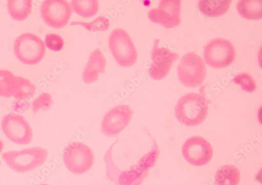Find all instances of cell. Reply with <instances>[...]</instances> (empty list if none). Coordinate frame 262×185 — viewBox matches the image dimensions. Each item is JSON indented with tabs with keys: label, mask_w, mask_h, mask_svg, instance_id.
<instances>
[{
	"label": "cell",
	"mask_w": 262,
	"mask_h": 185,
	"mask_svg": "<svg viewBox=\"0 0 262 185\" xmlns=\"http://www.w3.org/2000/svg\"><path fill=\"white\" fill-rule=\"evenodd\" d=\"M208 105L201 95L190 92L181 97L176 106L174 114L178 121L189 127L198 126L206 119Z\"/></svg>",
	"instance_id": "1"
},
{
	"label": "cell",
	"mask_w": 262,
	"mask_h": 185,
	"mask_svg": "<svg viewBox=\"0 0 262 185\" xmlns=\"http://www.w3.org/2000/svg\"><path fill=\"white\" fill-rule=\"evenodd\" d=\"M48 151L40 147H32L20 151L4 153L2 158L13 171L25 173L34 170L46 163Z\"/></svg>",
	"instance_id": "2"
},
{
	"label": "cell",
	"mask_w": 262,
	"mask_h": 185,
	"mask_svg": "<svg viewBox=\"0 0 262 185\" xmlns=\"http://www.w3.org/2000/svg\"><path fill=\"white\" fill-rule=\"evenodd\" d=\"M13 49L16 58L27 65L38 64L46 53L45 42L37 35L29 33L17 37Z\"/></svg>",
	"instance_id": "3"
},
{
	"label": "cell",
	"mask_w": 262,
	"mask_h": 185,
	"mask_svg": "<svg viewBox=\"0 0 262 185\" xmlns=\"http://www.w3.org/2000/svg\"><path fill=\"white\" fill-rule=\"evenodd\" d=\"M178 77L185 86L194 88L204 82L207 71L203 59L198 54L191 52L182 58L178 68Z\"/></svg>",
	"instance_id": "4"
},
{
	"label": "cell",
	"mask_w": 262,
	"mask_h": 185,
	"mask_svg": "<svg viewBox=\"0 0 262 185\" xmlns=\"http://www.w3.org/2000/svg\"><path fill=\"white\" fill-rule=\"evenodd\" d=\"M64 164L72 173L81 175L89 172L95 160L92 149L80 142H73L65 148L63 153Z\"/></svg>",
	"instance_id": "5"
},
{
	"label": "cell",
	"mask_w": 262,
	"mask_h": 185,
	"mask_svg": "<svg viewBox=\"0 0 262 185\" xmlns=\"http://www.w3.org/2000/svg\"><path fill=\"white\" fill-rule=\"evenodd\" d=\"M108 45L120 65L127 67L136 63L138 57L137 51L134 42L124 30H114L109 37Z\"/></svg>",
	"instance_id": "6"
},
{
	"label": "cell",
	"mask_w": 262,
	"mask_h": 185,
	"mask_svg": "<svg viewBox=\"0 0 262 185\" xmlns=\"http://www.w3.org/2000/svg\"><path fill=\"white\" fill-rule=\"evenodd\" d=\"M204 57L206 63L210 66L223 68L234 61L235 48L233 44L227 39L214 38L205 46Z\"/></svg>",
	"instance_id": "7"
},
{
	"label": "cell",
	"mask_w": 262,
	"mask_h": 185,
	"mask_svg": "<svg viewBox=\"0 0 262 185\" xmlns=\"http://www.w3.org/2000/svg\"><path fill=\"white\" fill-rule=\"evenodd\" d=\"M71 5L66 0H46L40 7V15L49 27L61 29L68 24L72 14Z\"/></svg>",
	"instance_id": "8"
},
{
	"label": "cell",
	"mask_w": 262,
	"mask_h": 185,
	"mask_svg": "<svg viewBox=\"0 0 262 185\" xmlns=\"http://www.w3.org/2000/svg\"><path fill=\"white\" fill-rule=\"evenodd\" d=\"M2 127L9 140L16 144L27 145L32 141V128L20 115L12 113L6 114L3 119Z\"/></svg>",
	"instance_id": "9"
},
{
	"label": "cell",
	"mask_w": 262,
	"mask_h": 185,
	"mask_svg": "<svg viewBox=\"0 0 262 185\" xmlns=\"http://www.w3.org/2000/svg\"><path fill=\"white\" fill-rule=\"evenodd\" d=\"M182 154L186 160L192 166L203 167L211 160L213 150L206 138L192 136L188 138L182 147Z\"/></svg>",
	"instance_id": "10"
},
{
	"label": "cell",
	"mask_w": 262,
	"mask_h": 185,
	"mask_svg": "<svg viewBox=\"0 0 262 185\" xmlns=\"http://www.w3.org/2000/svg\"><path fill=\"white\" fill-rule=\"evenodd\" d=\"M134 111L128 105L123 104L109 110L101 123L103 133L107 137L119 135L132 121Z\"/></svg>",
	"instance_id": "11"
},
{
	"label": "cell",
	"mask_w": 262,
	"mask_h": 185,
	"mask_svg": "<svg viewBox=\"0 0 262 185\" xmlns=\"http://www.w3.org/2000/svg\"><path fill=\"white\" fill-rule=\"evenodd\" d=\"M181 0H162L158 8L149 11L148 17L167 29L177 28L181 23Z\"/></svg>",
	"instance_id": "12"
},
{
	"label": "cell",
	"mask_w": 262,
	"mask_h": 185,
	"mask_svg": "<svg viewBox=\"0 0 262 185\" xmlns=\"http://www.w3.org/2000/svg\"><path fill=\"white\" fill-rule=\"evenodd\" d=\"M160 40L155 41L151 51V63L149 69L150 77L155 80H161L168 74L173 63L180 57L177 53H172L165 48H159Z\"/></svg>",
	"instance_id": "13"
},
{
	"label": "cell",
	"mask_w": 262,
	"mask_h": 185,
	"mask_svg": "<svg viewBox=\"0 0 262 185\" xmlns=\"http://www.w3.org/2000/svg\"><path fill=\"white\" fill-rule=\"evenodd\" d=\"M106 59L101 52L97 49L90 55L82 74V80L86 84L96 82L100 73L104 74Z\"/></svg>",
	"instance_id": "14"
},
{
	"label": "cell",
	"mask_w": 262,
	"mask_h": 185,
	"mask_svg": "<svg viewBox=\"0 0 262 185\" xmlns=\"http://www.w3.org/2000/svg\"><path fill=\"white\" fill-rule=\"evenodd\" d=\"M232 3V0H201L199 8L206 16L219 17L228 12Z\"/></svg>",
	"instance_id": "15"
},
{
	"label": "cell",
	"mask_w": 262,
	"mask_h": 185,
	"mask_svg": "<svg viewBox=\"0 0 262 185\" xmlns=\"http://www.w3.org/2000/svg\"><path fill=\"white\" fill-rule=\"evenodd\" d=\"M261 4V0H241L237 4L236 10L245 19H260L262 17Z\"/></svg>",
	"instance_id": "16"
},
{
	"label": "cell",
	"mask_w": 262,
	"mask_h": 185,
	"mask_svg": "<svg viewBox=\"0 0 262 185\" xmlns=\"http://www.w3.org/2000/svg\"><path fill=\"white\" fill-rule=\"evenodd\" d=\"M32 0H9L8 9L11 17L17 21H24L32 11Z\"/></svg>",
	"instance_id": "17"
},
{
	"label": "cell",
	"mask_w": 262,
	"mask_h": 185,
	"mask_svg": "<svg viewBox=\"0 0 262 185\" xmlns=\"http://www.w3.org/2000/svg\"><path fill=\"white\" fill-rule=\"evenodd\" d=\"M241 174L235 166L226 165L218 170L215 176L216 185H238Z\"/></svg>",
	"instance_id": "18"
},
{
	"label": "cell",
	"mask_w": 262,
	"mask_h": 185,
	"mask_svg": "<svg viewBox=\"0 0 262 185\" xmlns=\"http://www.w3.org/2000/svg\"><path fill=\"white\" fill-rule=\"evenodd\" d=\"M17 77L10 71L0 70V97L11 98L15 94Z\"/></svg>",
	"instance_id": "19"
},
{
	"label": "cell",
	"mask_w": 262,
	"mask_h": 185,
	"mask_svg": "<svg viewBox=\"0 0 262 185\" xmlns=\"http://www.w3.org/2000/svg\"><path fill=\"white\" fill-rule=\"evenodd\" d=\"M71 5L72 10L85 18L95 16L99 10L97 0H73Z\"/></svg>",
	"instance_id": "20"
},
{
	"label": "cell",
	"mask_w": 262,
	"mask_h": 185,
	"mask_svg": "<svg viewBox=\"0 0 262 185\" xmlns=\"http://www.w3.org/2000/svg\"><path fill=\"white\" fill-rule=\"evenodd\" d=\"M17 77V86L13 96L16 100H27L33 98L36 87L30 80L21 77Z\"/></svg>",
	"instance_id": "21"
},
{
	"label": "cell",
	"mask_w": 262,
	"mask_h": 185,
	"mask_svg": "<svg viewBox=\"0 0 262 185\" xmlns=\"http://www.w3.org/2000/svg\"><path fill=\"white\" fill-rule=\"evenodd\" d=\"M81 26L87 30L93 32H103L110 27V20L104 16H99L90 22L73 21L71 26Z\"/></svg>",
	"instance_id": "22"
},
{
	"label": "cell",
	"mask_w": 262,
	"mask_h": 185,
	"mask_svg": "<svg viewBox=\"0 0 262 185\" xmlns=\"http://www.w3.org/2000/svg\"><path fill=\"white\" fill-rule=\"evenodd\" d=\"M233 82L242 87L243 90L252 92L256 89V84L252 77L247 73L239 74L233 79Z\"/></svg>",
	"instance_id": "23"
},
{
	"label": "cell",
	"mask_w": 262,
	"mask_h": 185,
	"mask_svg": "<svg viewBox=\"0 0 262 185\" xmlns=\"http://www.w3.org/2000/svg\"><path fill=\"white\" fill-rule=\"evenodd\" d=\"M53 103L51 95L48 92H43L33 102V112L36 113L40 109L43 111L48 110Z\"/></svg>",
	"instance_id": "24"
},
{
	"label": "cell",
	"mask_w": 262,
	"mask_h": 185,
	"mask_svg": "<svg viewBox=\"0 0 262 185\" xmlns=\"http://www.w3.org/2000/svg\"><path fill=\"white\" fill-rule=\"evenodd\" d=\"M47 48L54 52L61 51L64 45V40L61 36L58 34L49 33L45 38Z\"/></svg>",
	"instance_id": "25"
},
{
	"label": "cell",
	"mask_w": 262,
	"mask_h": 185,
	"mask_svg": "<svg viewBox=\"0 0 262 185\" xmlns=\"http://www.w3.org/2000/svg\"><path fill=\"white\" fill-rule=\"evenodd\" d=\"M4 144L3 143V142H2V141H0V153H1L2 152V151L4 149ZM1 160H0V166H1Z\"/></svg>",
	"instance_id": "26"
},
{
	"label": "cell",
	"mask_w": 262,
	"mask_h": 185,
	"mask_svg": "<svg viewBox=\"0 0 262 185\" xmlns=\"http://www.w3.org/2000/svg\"><path fill=\"white\" fill-rule=\"evenodd\" d=\"M39 185H50V184H47V183H42V184H40Z\"/></svg>",
	"instance_id": "27"
}]
</instances>
